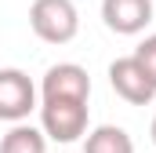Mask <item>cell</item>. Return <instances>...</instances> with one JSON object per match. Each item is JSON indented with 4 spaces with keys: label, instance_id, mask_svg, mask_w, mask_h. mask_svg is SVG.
I'll return each instance as SVG.
<instances>
[{
    "label": "cell",
    "instance_id": "3",
    "mask_svg": "<svg viewBox=\"0 0 156 153\" xmlns=\"http://www.w3.org/2000/svg\"><path fill=\"white\" fill-rule=\"evenodd\" d=\"M109 84H113V91H116L123 102H131V106H149L156 99V76L134 58V55H127V58H116L113 66H109Z\"/></svg>",
    "mask_w": 156,
    "mask_h": 153
},
{
    "label": "cell",
    "instance_id": "5",
    "mask_svg": "<svg viewBox=\"0 0 156 153\" xmlns=\"http://www.w3.org/2000/svg\"><path fill=\"white\" fill-rule=\"evenodd\" d=\"M40 99H91V76L76 62H58L40 80Z\"/></svg>",
    "mask_w": 156,
    "mask_h": 153
},
{
    "label": "cell",
    "instance_id": "6",
    "mask_svg": "<svg viewBox=\"0 0 156 153\" xmlns=\"http://www.w3.org/2000/svg\"><path fill=\"white\" fill-rule=\"evenodd\" d=\"M102 22L120 37H134L153 22V0H102Z\"/></svg>",
    "mask_w": 156,
    "mask_h": 153
},
{
    "label": "cell",
    "instance_id": "2",
    "mask_svg": "<svg viewBox=\"0 0 156 153\" xmlns=\"http://www.w3.org/2000/svg\"><path fill=\"white\" fill-rule=\"evenodd\" d=\"M40 128L51 142H76L87 135V99H40Z\"/></svg>",
    "mask_w": 156,
    "mask_h": 153
},
{
    "label": "cell",
    "instance_id": "4",
    "mask_svg": "<svg viewBox=\"0 0 156 153\" xmlns=\"http://www.w3.org/2000/svg\"><path fill=\"white\" fill-rule=\"evenodd\" d=\"M37 110V84L29 80V73L7 66L0 69V120L18 124Z\"/></svg>",
    "mask_w": 156,
    "mask_h": 153
},
{
    "label": "cell",
    "instance_id": "1",
    "mask_svg": "<svg viewBox=\"0 0 156 153\" xmlns=\"http://www.w3.org/2000/svg\"><path fill=\"white\" fill-rule=\"evenodd\" d=\"M29 26L44 44H69L80 33V11L73 0H33Z\"/></svg>",
    "mask_w": 156,
    "mask_h": 153
},
{
    "label": "cell",
    "instance_id": "10",
    "mask_svg": "<svg viewBox=\"0 0 156 153\" xmlns=\"http://www.w3.org/2000/svg\"><path fill=\"white\" fill-rule=\"evenodd\" d=\"M149 135H153V146H156V117H153V124H149Z\"/></svg>",
    "mask_w": 156,
    "mask_h": 153
},
{
    "label": "cell",
    "instance_id": "9",
    "mask_svg": "<svg viewBox=\"0 0 156 153\" xmlns=\"http://www.w3.org/2000/svg\"><path fill=\"white\" fill-rule=\"evenodd\" d=\"M134 58H138V62L156 76V33H153V37H145L138 47H134Z\"/></svg>",
    "mask_w": 156,
    "mask_h": 153
},
{
    "label": "cell",
    "instance_id": "7",
    "mask_svg": "<svg viewBox=\"0 0 156 153\" xmlns=\"http://www.w3.org/2000/svg\"><path fill=\"white\" fill-rule=\"evenodd\" d=\"M83 153H134V139L120 124H98L94 131H87Z\"/></svg>",
    "mask_w": 156,
    "mask_h": 153
},
{
    "label": "cell",
    "instance_id": "8",
    "mask_svg": "<svg viewBox=\"0 0 156 153\" xmlns=\"http://www.w3.org/2000/svg\"><path fill=\"white\" fill-rule=\"evenodd\" d=\"M0 153H47V135H44V128H33V124L18 120L0 139Z\"/></svg>",
    "mask_w": 156,
    "mask_h": 153
}]
</instances>
